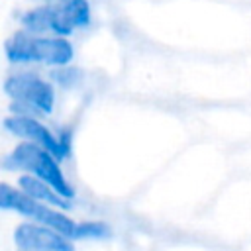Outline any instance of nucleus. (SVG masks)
<instances>
[{"label": "nucleus", "instance_id": "1", "mask_svg": "<svg viewBox=\"0 0 251 251\" xmlns=\"http://www.w3.org/2000/svg\"><path fill=\"white\" fill-rule=\"evenodd\" d=\"M4 55L14 67L41 65L47 69L65 67L75 61V45L63 35H37L24 27L14 31L4 43Z\"/></svg>", "mask_w": 251, "mask_h": 251}, {"label": "nucleus", "instance_id": "2", "mask_svg": "<svg viewBox=\"0 0 251 251\" xmlns=\"http://www.w3.org/2000/svg\"><path fill=\"white\" fill-rule=\"evenodd\" d=\"M4 92L10 98V114L49 118L57 106V86L37 71L20 69L6 76Z\"/></svg>", "mask_w": 251, "mask_h": 251}, {"label": "nucleus", "instance_id": "3", "mask_svg": "<svg viewBox=\"0 0 251 251\" xmlns=\"http://www.w3.org/2000/svg\"><path fill=\"white\" fill-rule=\"evenodd\" d=\"M2 167L8 173H29L33 176H39L69 200H75L76 196L73 182L63 171V161H59L51 151L33 141L20 139L10 149V153L4 155Z\"/></svg>", "mask_w": 251, "mask_h": 251}, {"label": "nucleus", "instance_id": "4", "mask_svg": "<svg viewBox=\"0 0 251 251\" xmlns=\"http://www.w3.org/2000/svg\"><path fill=\"white\" fill-rule=\"evenodd\" d=\"M0 208L4 212H14L25 220H33L37 224L49 226V227L65 233L67 237L75 239V229H76L78 220H75L67 210L33 200L18 184L0 182Z\"/></svg>", "mask_w": 251, "mask_h": 251}, {"label": "nucleus", "instance_id": "5", "mask_svg": "<svg viewBox=\"0 0 251 251\" xmlns=\"http://www.w3.org/2000/svg\"><path fill=\"white\" fill-rule=\"evenodd\" d=\"M4 129L16 139L33 141L47 151H51L59 161H67L73 151V129L61 127L51 129L43 118L37 116H22V114H8L4 118Z\"/></svg>", "mask_w": 251, "mask_h": 251}, {"label": "nucleus", "instance_id": "6", "mask_svg": "<svg viewBox=\"0 0 251 251\" xmlns=\"http://www.w3.org/2000/svg\"><path fill=\"white\" fill-rule=\"evenodd\" d=\"M12 239L16 247H29L41 251H76L75 239L33 220L20 222L12 231Z\"/></svg>", "mask_w": 251, "mask_h": 251}, {"label": "nucleus", "instance_id": "7", "mask_svg": "<svg viewBox=\"0 0 251 251\" xmlns=\"http://www.w3.org/2000/svg\"><path fill=\"white\" fill-rule=\"evenodd\" d=\"M20 27L37 35H63V37H71L76 31L59 4H43V2L20 14Z\"/></svg>", "mask_w": 251, "mask_h": 251}, {"label": "nucleus", "instance_id": "8", "mask_svg": "<svg viewBox=\"0 0 251 251\" xmlns=\"http://www.w3.org/2000/svg\"><path fill=\"white\" fill-rule=\"evenodd\" d=\"M16 184L33 200H39L43 204H49V206H55V208H61L67 212L73 210V200L65 198L57 188H53L47 180H43L39 176H33L29 173H20L16 178Z\"/></svg>", "mask_w": 251, "mask_h": 251}, {"label": "nucleus", "instance_id": "9", "mask_svg": "<svg viewBox=\"0 0 251 251\" xmlns=\"http://www.w3.org/2000/svg\"><path fill=\"white\" fill-rule=\"evenodd\" d=\"M114 235V229L104 220H78L75 229V241H106Z\"/></svg>", "mask_w": 251, "mask_h": 251}, {"label": "nucleus", "instance_id": "10", "mask_svg": "<svg viewBox=\"0 0 251 251\" xmlns=\"http://www.w3.org/2000/svg\"><path fill=\"white\" fill-rule=\"evenodd\" d=\"M49 78L55 82L57 88L71 90V88H76L82 82V71L73 67V63H71V65H65V67L49 69Z\"/></svg>", "mask_w": 251, "mask_h": 251}, {"label": "nucleus", "instance_id": "11", "mask_svg": "<svg viewBox=\"0 0 251 251\" xmlns=\"http://www.w3.org/2000/svg\"><path fill=\"white\" fill-rule=\"evenodd\" d=\"M16 251H41V249H29V247H16Z\"/></svg>", "mask_w": 251, "mask_h": 251}, {"label": "nucleus", "instance_id": "12", "mask_svg": "<svg viewBox=\"0 0 251 251\" xmlns=\"http://www.w3.org/2000/svg\"><path fill=\"white\" fill-rule=\"evenodd\" d=\"M39 2H43V4H55V2H59V0H39Z\"/></svg>", "mask_w": 251, "mask_h": 251}]
</instances>
